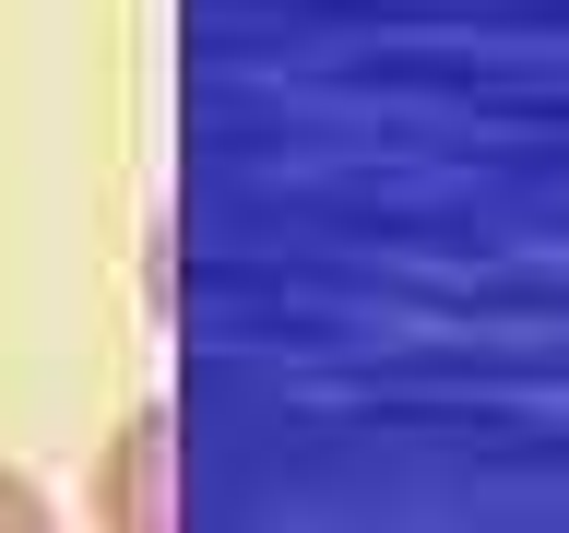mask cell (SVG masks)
<instances>
[{
	"label": "cell",
	"mask_w": 569,
	"mask_h": 533,
	"mask_svg": "<svg viewBox=\"0 0 569 533\" xmlns=\"http://www.w3.org/2000/svg\"><path fill=\"white\" fill-rule=\"evenodd\" d=\"M96 522L107 533H167V415L142 403L96 462Z\"/></svg>",
	"instance_id": "cell-1"
},
{
	"label": "cell",
	"mask_w": 569,
	"mask_h": 533,
	"mask_svg": "<svg viewBox=\"0 0 569 533\" xmlns=\"http://www.w3.org/2000/svg\"><path fill=\"white\" fill-rule=\"evenodd\" d=\"M0 533H60V510H48V486L24 462H0Z\"/></svg>",
	"instance_id": "cell-2"
}]
</instances>
